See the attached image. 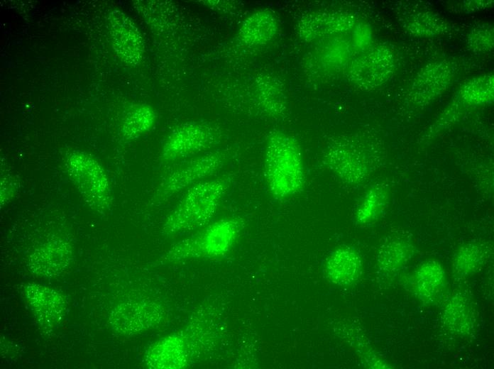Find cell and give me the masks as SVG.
<instances>
[{
  "label": "cell",
  "instance_id": "cell-1",
  "mask_svg": "<svg viewBox=\"0 0 494 369\" xmlns=\"http://www.w3.org/2000/svg\"><path fill=\"white\" fill-rule=\"evenodd\" d=\"M227 189L226 180L213 177L187 189L165 219V234L176 236L204 226L216 214Z\"/></svg>",
  "mask_w": 494,
  "mask_h": 369
},
{
  "label": "cell",
  "instance_id": "cell-2",
  "mask_svg": "<svg viewBox=\"0 0 494 369\" xmlns=\"http://www.w3.org/2000/svg\"><path fill=\"white\" fill-rule=\"evenodd\" d=\"M270 194L282 199L294 196L304 183V168L298 145L291 137L276 132L268 138L264 164Z\"/></svg>",
  "mask_w": 494,
  "mask_h": 369
},
{
  "label": "cell",
  "instance_id": "cell-3",
  "mask_svg": "<svg viewBox=\"0 0 494 369\" xmlns=\"http://www.w3.org/2000/svg\"><path fill=\"white\" fill-rule=\"evenodd\" d=\"M241 229V224L236 219L218 220L196 235L175 243L166 253L165 260L177 262L221 257L233 247Z\"/></svg>",
  "mask_w": 494,
  "mask_h": 369
},
{
  "label": "cell",
  "instance_id": "cell-4",
  "mask_svg": "<svg viewBox=\"0 0 494 369\" xmlns=\"http://www.w3.org/2000/svg\"><path fill=\"white\" fill-rule=\"evenodd\" d=\"M68 175L84 201L99 212L106 211L111 203L109 178L101 165L89 155L75 151L67 158Z\"/></svg>",
  "mask_w": 494,
  "mask_h": 369
},
{
  "label": "cell",
  "instance_id": "cell-5",
  "mask_svg": "<svg viewBox=\"0 0 494 369\" xmlns=\"http://www.w3.org/2000/svg\"><path fill=\"white\" fill-rule=\"evenodd\" d=\"M222 163L221 156L214 153H204L182 160L165 175L156 196L165 200L181 194L191 186L212 177Z\"/></svg>",
  "mask_w": 494,
  "mask_h": 369
},
{
  "label": "cell",
  "instance_id": "cell-6",
  "mask_svg": "<svg viewBox=\"0 0 494 369\" xmlns=\"http://www.w3.org/2000/svg\"><path fill=\"white\" fill-rule=\"evenodd\" d=\"M215 141L214 130L198 122H186L175 127L167 136L161 150L162 160L168 163L182 161L200 155Z\"/></svg>",
  "mask_w": 494,
  "mask_h": 369
},
{
  "label": "cell",
  "instance_id": "cell-7",
  "mask_svg": "<svg viewBox=\"0 0 494 369\" xmlns=\"http://www.w3.org/2000/svg\"><path fill=\"white\" fill-rule=\"evenodd\" d=\"M163 309L157 303L128 301L117 305L109 321L118 333L135 334L158 325L163 318Z\"/></svg>",
  "mask_w": 494,
  "mask_h": 369
},
{
  "label": "cell",
  "instance_id": "cell-8",
  "mask_svg": "<svg viewBox=\"0 0 494 369\" xmlns=\"http://www.w3.org/2000/svg\"><path fill=\"white\" fill-rule=\"evenodd\" d=\"M108 21L112 45L117 56L127 65H138L143 56L144 43L134 22L119 10L112 11Z\"/></svg>",
  "mask_w": 494,
  "mask_h": 369
},
{
  "label": "cell",
  "instance_id": "cell-9",
  "mask_svg": "<svg viewBox=\"0 0 494 369\" xmlns=\"http://www.w3.org/2000/svg\"><path fill=\"white\" fill-rule=\"evenodd\" d=\"M187 340L180 334H172L154 343L146 353L148 367L155 369H180L190 360Z\"/></svg>",
  "mask_w": 494,
  "mask_h": 369
},
{
  "label": "cell",
  "instance_id": "cell-10",
  "mask_svg": "<svg viewBox=\"0 0 494 369\" xmlns=\"http://www.w3.org/2000/svg\"><path fill=\"white\" fill-rule=\"evenodd\" d=\"M26 294L38 323L53 329L61 321L65 310L63 297L55 290L38 284H30Z\"/></svg>",
  "mask_w": 494,
  "mask_h": 369
},
{
  "label": "cell",
  "instance_id": "cell-11",
  "mask_svg": "<svg viewBox=\"0 0 494 369\" xmlns=\"http://www.w3.org/2000/svg\"><path fill=\"white\" fill-rule=\"evenodd\" d=\"M72 259L70 246L64 241H50L38 248L29 258L30 270L43 277L60 274Z\"/></svg>",
  "mask_w": 494,
  "mask_h": 369
},
{
  "label": "cell",
  "instance_id": "cell-12",
  "mask_svg": "<svg viewBox=\"0 0 494 369\" xmlns=\"http://www.w3.org/2000/svg\"><path fill=\"white\" fill-rule=\"evenodd\" d=\"M362 260L359 254L350 247H340L331 252L326 259L324 272L332 283L348 286L361 275Z\"/></svg>",
  "mask_w": 494,
  "mask_h": 369
},
{
  "label": "cell",
  "instance_id": "cell-13",
  "mask_svg": "<svg viewBox=\"0 0 494 369\" xmlns=\"http://www.w3.org/2000/svg\"><path fill=\"white\" fill-rule=\"evenodd\" d=\"M157 114L152 106L138 104L129 107L126 111L121 125V133L126 141L138 138L154 126Z\"/></svg>",
  "mask_w": 494,
  "mask_h": 369
},
{
  "label": "cell",
  "instance_id": "cell-14",
  "mask_svg": "<svg viewBox=\"0 0 494 369\" xmlns=\"http://www.w3.org/2000/svg\"><path fill=\"white\" fill-rule=\"evenodd\" d=\"M276 23L273 15L267 11L256 12L243 23L239 35L249 45H260L268 42L275 33Z\"/></svg>",
  "mask_w": 494,
  "mask_h": 369
},
{
  "label": "cell",
  "instance_id": "cell-15",
  "mask_svg": "<svg viewBox=\"0 0 494 369\" xmlns=\"http://www.w3.org/2000/svg\"><path fill=\"white\" fill-rule=\"evenodd\" d=\"M443 316L447 328L457 334H468L474 326L472 308L462 296L456 295L449 301Z\"/></svg>",
  "mask_w": 494,
  "mask_h": 369
},
{
  "label": "cell",
  "instance_id": "cell-16",
  "mask_svg": "<svg viewBox=\"0 0 494 369\" xmlns=\"http://www.w3.org/2000/svg\"><path fill=\"white\" fill-rule=\"evenodd\" d=\"M444 269L436 261L422 265L416 274V286L420 299L428 301L434 298L444 286Z\"/></svg>",
  "mask_w": 494,
  "mask_h": 369
},
{
  "label": "cell",
  "instance_id": "cell-17",
  "mask_svg": "<svg viewBox=\"0 0 494 369\" xmlns=\"http://www.w3.org/2000/svg\"><path fill=\"white\" fill-rule=\"evenodd\" d=\"M412 255L413 247L410 244L400 240L391 241L381 246L378 261L384 270L395 271L405 265Z\"/></svg>",
  "mask_w": 494,
  "mask_h": 369
},
{
  "label": "cell",
  "instance_id": "cell-18",
  "mask_svg": "<svg viewBox=\"0 0 494 369\" xmlns=\"http://www.w3.org/2000/svg\"><path fill=\"white\" fill-rule=\"evenodd\" d=\"M387 194L380 184L373 185L365 194L356 213L358 222L368 224L376 220L385 208Z\"/></svg>",
  "mask_w": 494,
  "mask_h": 369
},
{
  "label": "cell",
  "instance_id": "cell-19",
  "mask_svg": "<svg viewBox=\"0 0 494 369\" xmlns=\"http://www.w3.org/2000/svg\"><path fill=\"white\" fill-rule=\"evenodd\" d=\"M483 259L484 252L479 246L466 245L456 253L453 262L454 270L459 275H468L479 268Z\"/></svg>",
  "mask_w": 494,
  "mask_h": 369
}]
</instances>
